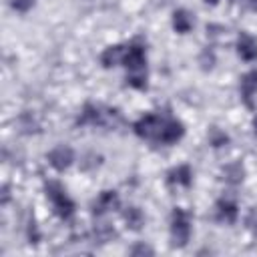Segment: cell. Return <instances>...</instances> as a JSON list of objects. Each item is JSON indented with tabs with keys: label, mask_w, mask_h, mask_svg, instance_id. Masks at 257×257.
<instances>
[{
	"label": "cell",
	"mask_w": 257,
	"mask_h": 257,
	"mask_svg": "<svg viewBox=\"0 0 257 257\" xmlns=\"http://www.w3.org/2000/svg\"><path fill=\"white\" fill-rule=\"evenodd\" d=\"M235 215H237V209H235V205L233 203H227V201H221L219 203V219L221 221H231L235 219Z\"/></svg>",
	"instance_id": "8"
},
{
	"label": "cell",
	"mask_w": 257,
	"mask_h": 257,
	"mask_svg": "<svg viewBox=\"0 0 257 257\" xmlns=\"http://www.w3.org/2000/svg\"><path fill=\"white\" fill-rule=\"evenodd\" d=\"M125 55L121 53V48H109L105 55H102V62H105V66H111V64H115L117 60H121Z\"/></svg>",
	"instance_id": "10"
},
{
	"label": "cell",
	"mask_w": 257,
	"mask_h": 257,
	"mask_svg": "<svg viewBox=\"0 0 257 257\" xmlns=\"http://www.w3.org/2000/svg\"><path fill=\"white\" fill-rule=\"evenodd\" d=\"M239 55L247 60H253L257 57V44L251 37H247V34H243V37L239 39Z\"/></svg>",
	"instance_id": "5"
},
{
	"label": "cell",
	"mask_w": 257,
	"mask_h": 257,
	"mask_svg": "<svg viewBox=\"0 0 257 257\" xmlns=\"http://www.w3.org/2000/svg\"><path fill=\"white\" fill-rule=\"evenodd\" d=\"M171 183H183V185H189V169L181 167L177 171L171 173Z\"/></svg>",
	"instance_id": "11"
},
{
	"label": "cell",
	"mask_w": 257,
	"mask_h": 257,
	"mask_svg": "<svg viewBox=\"0 0 257 257\" xmlns=\"http://www.w3.org/2000/svg\"><path fill=\"white\" fill-rule=\"evenodd\" d=\"M50 165L57 167V169H64L68 167V163L73 161V151L71 149H66V147H59L55 149L53 153H50Z\"/></svg>",
	"instance_id": "4"
},
{
	"label": "cell",
	"mask_w": 257,
	"mask_h": 257,
	"mask_svg": "<svg viewBox=\"0 0 257 257\" xmlns=\"http://www.w3.org/2000/svg\"><path fill=\"white\" fill-rule=\"evenodd\" d=\"M175 28L181 30V32H187V30L191 28V19H189V16H187L185 12L175 14Z\"/></svg>",
	"instance_id": "12"
},
{
	"label": "cell",
	"mask_w": 257,
	"mask_h": 257,
	"mask_svg": "<svg viewBox=\"0 0 257 257\" xmlns=\"http://www.w3.org/2000/svg\"><path fill=\"white\" fill-rule=\"evenodd\" d=\"M255 133H257V119H255Z\"/></svg>",
	"instance_id": "15"
},
{
	"label": "cell",
	"mask_w": 257,
	"mask_h": 257,
	"mask_svg": "<svg viewBox=\"0 0 257 257\" xmlns=\"http://www.w3.org/2000/svg\"><path fill=\"white\" fill-rule=\"evenodd\" d=\"M115 203H117V195H115V193H105V195H100L99 201L95 203V213H105V211L113 209Z\"/></svg>",
	"instance_id": "7"
},
{
	"label": "cell",
	"mask_w": 257,
	"mask_h": 257,
	"mask_svg": "<svg viewBox=\"0 0 257 257\" xmlns=\"http://www.w3.org/2000/svg\"><path fill=\"white\" fill-rule=\"evenodd\" d=\"M32 2H34V0H14L12 4H14L16 10H22V12H24V10H28V8L32 6Z\"/></svg>",
	"instance_id": "14"
},
{
	"label": "cell",
	"mask_w": 257,
	"mask_h": 257,
	"mask_svg": "<svg viewBox=\"0 0 257 257\" xmlns=\"http://www.w3.org/2000/svg\"><path fill=\"white\" fill-rule=\"evenodd\" d=\"M48 197H50V201L55 203V207H57V211H59L60 217L68 219V217L73 215V203L68 201V197L64 195V191L60 189L57 183H50L48 185Z\"/></svg>",
	"instance_id": "1"
},
{
	"label": "cell",
	"mask_w": 257,
	"mask_h": 257,
	"mask_svg": "<svg viewBox=\"0 0 257 257\" xmlns=\"http://www.w3.org/2000/svg\"><path fill=\"white\" fill-rule=\"evenodd\" d=\"M141 221H143V219H141V213L137 211V209H131V211L127 213V223H129L131 227H135V229H137V227L141 225Z\"/></svg>",
	"instance_id": "13"
},
{
	"label": "cell",
	"mask_w": 257,
	"mask_h": 257,
	"mask_svg": "<svg viewBox=\"0 0 257 257\" xmlns=\"http://www.w3.org/2000/svg\"><path fill=\"white\" fill-rule=\"evenodd\" d=\"M189 219H187V215L177 209L175 215H173V237H175V243L177 245H185L187 239H189Z\"/></svg>",
	"instance_id": "2"
},
{
	"label": "cell",
	"mask_w": 257,
	"mask_h": 257,
	"mask_svg": "<svg viewBox=\"0 0 257 257\" xmlns=\"http://www.w3.org/2000/svg\"><path fill=\"white\" fill-rule=\"evenodd\" d=\"M243 95H245V99H249L255 91H257V73H251V75H247L245 79H243Z\"/></svg>",
	"instance_id": "9"
},
{
	"label": "cell",
	"mask_w": 257,
	"mask_h": 257,
	"mask_svg": "<svg viewBox=\"0 0 257 257\" xmlns=\"http://www.w3.org/2000/svg\"><path fill=\"white\" fill-rule=\"evenodd\" d=\"M163 121H161V119L159 117H145L143 119V121L139 123V125H137V133H139L141 137H149V139H151V137H157V139H159V137H161V131H163Z\"/></svg>",
	"instance_id": "3"
},
{
	"label": "cell",
	"mask_w": 257,
	"mask_h": 257,
	"mask_svg": "<svg viewBox=\"0 0 257 257\" xmlns=\"http://www.w3.org/2000/svg\"><path fill=\"white\" fill-rule=\"evenodd\" d=\"M181 133H183V129H181L179 123H165L159 141H163V143H173V141H177L179 137H181Z\"/></svg>",
	"instance_id": "6"
}]
</instances>
